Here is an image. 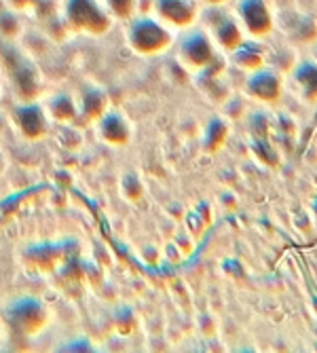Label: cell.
Segmentation results:
<instances>
[{"label": "cell", "instance_id": "5b68a950", "mask_svg": "<svg viewBox=\"0 0 317 353\" xmlns=\"http://www.w3.org/2000/svg\"><path fill=\"white\" fill-rule=\"evenodd\" d=\"M95 123H98V136L102 142H106L110 146L130 144V138H132L130 123H127L125 117H121L119 112L106 110Z\"/></svg>", "mask_w": 317, "mask_h": 353}, {"label": "cell", "instance_id": "52a82bcc", "mask_svg": "<svg viewBox=\"0 0 317 353\" xmlns=\"http://www.w3.org/2000/svg\"><path fill=\"white\" fill-rule=\"evenodd\" d=\"M106 110H108V98H106V93L102 89H98V87L85 89L83 100H81L83 119H87V121H98Z\"/></svg>", "mask_w": 317, "mask_h": 353}, {"label": "cell", "instance_id": "5bb4252c", "mask_svg": "<svg viewBox=\"0 0 317 353\" xmlns=\"http://www.w3.org/2000/svg\"><path fill=\"white\" fill-rule=\"evenodd\" d=\"M123 190L130 199H138L142 195V184L134 178V174H130L123 178Z\"/></svg>", "mask_w": 317, "mask_h": 353}, {"label": "cell", "instance_id": "8fae6325", "mask_svg": "<svg viewBox=\"0 0 317 353\" xmlns=\"http://www.w3.org/2000/svg\"><path fill=\"white\" fill-rule=\"evenodd\" d=\"M106 9L116 19H130L136 11V0H106Z\"/></svg>", "mask_w": 317, "mask_h": 353}, {"label": "cell", "instance_id": "8992f818", "mask_svg": "<svg viewBox=\"0 0 317 353\" xmlns=\"http://www.w3.org/2000/svg\"><path fill=\"white\" fill-rule=\"evenodd\" d=\"M156 13L174 26H188L195 17V7L186 0H156Z\"/></svg>", "mask_w": 317, "mask_h": 353}, {"label": "cell", "instance_id": "277c9868", "mask_svg": "<svg viewBox=\"0 0 317 353\" xmlns=\"http://www.w3.org/2000/svg\"><path fill=\"white\" fill-rule=\"evenodd\" d=\"M13 119H15V125H17V130L21 132V136L25 140H30V142L45 138L47 132H49L47 114L34 102H23V104H19L15 108V112H13Z\"/></svg>", "mask_w": 317, "mask_h": 353}, {"label": "cell", "instance_id": "6da1fadb", "mask_svg": "<svg viewBox=\"0 0 317 353\" xmlns=\"http://www.w3.org/2000/svg\"><path fill=\"white\" fill-rule=\"evenodd\" d=\"M66 19L74 30L91 37L106 34L112 26L108 9H104L98 0H68Z\"/></svg>", "mask_w": 317, "mask_h": 353}, {"label": "cell", "instance_id": "30bf717a", "mask_svg": "<svg viewBox=\"0 0 317 353\" xmlns=\"http://www.w3.org/2000/svg\"><path fill=\"white\" fill-rule=\"evenodd\" d=\"M15 83H17V91L19 95L25 100V102H32L34 98V93L39 91V81H37V74L32 68L28 66H21L19 72L15 74Z\"/></svg>", "mask_w": 317, "mask_h": 353}, {"label": "cell", "instance_id": "7c38bea8", "mask_svg": "<svg viewBox=\"0 0 317 353\" xmlns=\"http://www.w3.org/2000/svg\"><path fill=\"white\" fill-rule=\"evenodd\" d=\"M216 34H218V41L225 45L227 49H233V47H237L241 41V37H239V30L235 28V23L233 21H227V23H222L218 30H216Z\"/></svg>", "mask_w": 317, "mask_h": 353}, {"label": "cell", "instance_id": "9a60e30c", "mask_svg": "<svg viewBox=\"0 0 317 353\" xmlns=\"http://www.w3.org/2000/svg\"><path fill=\"white\" fill-rule=\"evenodd\" d=\"M9 5L15 7V9H25L32 5V0H9Z\"/></svg>", "mask_w": 317, "mask_h": 353}, {"label": "cell", "instance_id": "3957f363", "mask_svg": "<svg viewBox=\"0 0 317 353\" xmlns=\"http://www.w3.org/2000/svg\"><path fill=\"white\" fill-rule=\"evenodd\" d=\"M127 41H130L132 49L140 55H152L163 51L170 45V32L154 19L142 17L136 19L130 26V32H127Z\"/></svg>", "mask_w": 317, "mask_h": 353}, {"label": "cell", "instance_id": "4fadbf2b", "mask_svg": "<svg viewBox=\"0 0 317 353\" xmlns=\"http://www.w3.org/2000/svg\"><path fill=\"white\" fill-rule=\"evenodd\" d=\"M19 34V19L13 11H0V37L15 39Z\"/></svg>", "mask_w": 317, "mask_h": 353}, {"label": "cell", "instance_id": "9c48e42d", "mask_svg": "<svg viewBox=\"0 0 317 353\" xmlns=\"http://www.w3.org/2000/svg\"><path fill=\"white\" fill-rule=\"evenodd\" d=\"M49 112L59 123H72L79 114V108H76V102L72 100V95L57 93L49 102Z\"/></svg>", "mask_w": 317, "mask_h": 353}, {"label": "cell", "instance_id": "ba28073f", "mask_svg": "<svg viewBox=\"0 0 317 353\" xmlns=\"http://www.w3.org/2000/svg\"><path fill=\"white\" fill-rule=\"evenodd\" d=\"M182 57L188 63H193V66H203V63H207L212 59V47L207 39L201 34L188 37L182 45Z\"/></svg>", "mask_w": 317, "mask_h": 353}, {"label": "cell", "instance_id": "2e32d148", "mask_svg": "<svg viewBox=\"0 0 317 353\" xmlns=\"http://www.w3.org/2000/svg\"><path fill=\"white\" fill-rule=\"evenodd\" d=\"M205 3H214L216 5V3H222V0H205Z\"/></svg>", "mask_w": 317, "mask_h": 353}, {"label": "cell", "instance_id": "7a4b0ae2", "mask_svg": "<svg viewBox=\"0 0 317 353\" xmlns=\"http://www.w3.org/2000/svg\"><path fill=\"white\" fill-rule=\"evenodd\" d=\"M9 322L28 336L41 334L49 324V309L34 296H21L9 305Z\"/></svg>", "mask_w": 317, "mask_h": 353}]
</instances>
